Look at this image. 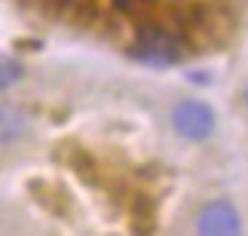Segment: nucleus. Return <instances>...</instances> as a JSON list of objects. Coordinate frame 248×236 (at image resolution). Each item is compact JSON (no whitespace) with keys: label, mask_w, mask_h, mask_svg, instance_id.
<instances>
[{"label":"nucleus","mask_w":248,"mask_h":236,"mask_svg":"<svg viewBox=\"0 0 248 236\" xmlns=\"http://www.w3.org/2000/svg\"><path fill=\"white\" fill-rule=\"evenodd\" d=\"M132 55L144 64H154V68H169L181 59V49L166 31H144L138 43L132 46Z\"/></svg>","instance_id":"3"},{"label":"nucleus","mask_w":248,"mask_h":236,"mask_svg":"<svg viewBox=\"0 0 248 236\" xmlns=\"http://www.w3.org/2000/svg\"><path fill=\"white\" fill-rule=\"evenodd\" d=\"M171 123H175L178 135H184L190 141H202L215 132V110L202 101H181L171 110Z\"/></svg>","instance_id":"1"},{"label":"nucleus","mask_w":248,"mask_h":236,"mask_svg":"<svg viewBox=\"0 0 248 236\" xmlns=\"http://www.w3.org/2000/svg\"><path fill=\"white\" fill-rule=\"evenodd\" d=\"M18 74H22V68H18L16 62H6V59H0V86H9Z\"/></svg>","instance_id":"4"},{"label":"nucleus","mask_w":248,"mask_h":236,"mask_svg":"<svg viewBox=\"0 0 248 236\" xmlns=\"http://www.w3.org/2000/svg\"><path fill=\"white\" fill-rule=\"evenodd\" d=\"M245 105H248V89H245Z\"/></svg>","instance_id":"5"},{"label":"nucleus","mask_w":248,"mask_h":236,"mask_svg":"<svg viewBox=\"0 0 248 236\" xmlns=\"http://www.w3.org/2000/svg\"><path fill=\"white\" fill-rule=\"evenodd\" d=\"M196 233L199 236H242V218L224 200L208 203L196 218Z\"/></svg>","instance_id":"2"}]
</instances>
